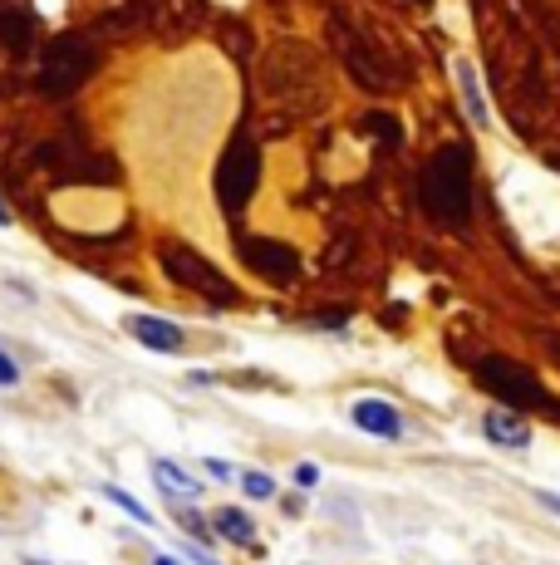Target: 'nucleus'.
Instances as JSON below:
<instances>
[{
    "instance_id": "f3484780",
    "label": "nucleus",
    "mask_w": 560,
    "mask_h": 565,
    "mask_svg": "<svg viewBox=\"0 0 560 565\" xmlns=\"http://www.w3.org/2000/svg\"><path fill=\"white\" fill-rule=\"evenodd\" d=\"M177 516H182V526H187V531H192V536H197V541H207V536H212V526H207V521H197L192 512H177Z\"/></svg>"
},
{
    "instance_id": "423d86ee",
    "label": "nucleus",
    "mask_w": 560,
    "mask_h": 565,
    "mask_svg": "<svg viewBox=\"0 0 560 565\" xmlns=\"http://www.w3.org/2000/svg\"><path fill=\"white\" fill-rule=\"evenodd\" d=\"M123 330L133 334L143 350H153V354H182V350H187V334H182V324L158 320V315H128Z\"/></svg>"
},
{
    "instance_id": "20e7f679",
    "label": "nucleus",
    "mask_w": 560,
    "mask_h": 565,
    "mask_svg": "<svg viewBox=\"0 0 560 565\" xmlns=\"http://www.w3.org/2000/svg\"><path fill=\"white\" fill-rule=\"evenodd\" d=\"M256 172H261V158H256L251 138H231V148H226L222 158V172H217V192L226 202V212H236V206H246L256 188Z\"/></svg>"
},
{
    "instance_id": "412c9836",
    "label": "nucleus",
    "mask_w": 560,
    "mask_h": 565,
    "mask_svg": "<svg viewBox=\"0 0 560 565\" xmlns=\"http://www.w3.org/2000/svg\"><path fill=\"white\" fill-rule=\"evenodd\" d=\"M0 226H10V212H6V202H0Z\"/></svg>"
},
{
    "instance_id": "9b49d317",
    "label": "nucleus",
    "mask_w": 560,
    "mask_h": 565,
    "mask_svg": "<svg viewBox=\"0 0 560 565\" xmlns=\"http://www.w3.org/2000/svg\"><path fill=\"white\" fill-rule=\"evenodd\" d=\"M212 531H217L222 541H231V546H251L256 541V521L246 512H236V507H222V512L212 516Z\"/></svg>"
},
{
    "instance_id": "6e6552de",
    "label": "nucleus",
    "mask_w": 560,
    "mask_h": 565,
    "mask_svg": "<svg viewBox=\"0 0 560 565\" xmlns=\"http://www.w3.org/2000/svg\"><path fill=\"white\" fill-rule=\"evenodd\" d=\"M482 433H487V443H497V448H526V443H531L526 418L521 413H511V408H487L482 413Z\"/></svg>"
},
{
    "instance_id": "2eb2a0df",
    "label": "nucleus",
    "mask_w": 560,
    "mask_h": 565,
    "mask_svg": "<svg viewBox=\"0 0 560 565\" xmlns=\"http://www.w3.org/2000/svg\"><path fill=\"white\" fill-rule=\"evenodd\" d=\"M315 482H320V467L315 462H295V487H300V492H310Z\"/></svg>"
},
{
    "instance_id": "1a4fd4ad",
    "label": "nucleus",
    "mask_w": 560,
    "mask_h": 565,
    "mask_svg": "<svg viewBox=\"0 0 560 565\" xmlns=\"http://www.w3.org/2000/svg\"><path fill=\"white\" fill-rule=\"evenodd\" d=\"M153 482H158V492L172 497V502H192V497L202 492V477H192L182 462H172V458H158L153 462Z\"/></svg>"
},
{
    "instance_id": "ddd939ff",
    "label": "nucleus",
    "mask_w": 560,
    "mask_h": 565,
    "mask_svg": "<svg viewBox=\"0 0 560 565\" xmlns=\"http://www.w3.org/2000/svg\"><path fill=\"white\" fill-rule=\"evenodd\" d=\"M241 492L251 497V502H266V497H276V482L266 472H241Z\"/></svg>"
},
{
    "instance_id": "dca6fc26",
    "label": "nucleus",
    "mask_w": 560,
    "mask_h": 565,
    "mask_svg": "<svg viewBox=\"0 0 560 565\" xmlns=\"http://www.w3.org/2000/svg\"><path fill=\"white\" fill-rule=\"evenodd\" d=\"M202 467H207V477H212V482H231V462H222V458H207V462H202Z\"/></svg>"
},
{
    "instance_id": "4468645a",
    "label": "nucleus",
    "mask_w": 560,
    "mask_h": 565,
    "mask_svg": "<svg viewBox=\"0 0 560 565\" xmlns=\"http://www.w3.org/2000/svg\"><path fill=\"white\" fill-rule=\"evenodd\" d=\"M15 384H20V364L0 350V388H15Z\"/></svg>"
},
{
    "instance_id": "aec40b11",
    "label": "nucleus",
    "mask_w": 560,
    "mask_h": 565,
    "mask_svg": "<svg viewBox=\"0 0 560 565\" xmlns=\"http://www.w3.org/2000/svg\"><path fill=\"white\" fill-rule=\"evenodd\" d=\"M153 565H182V561H172V556H153Z\"/></svg>"
},
{
    "instance_id": "6ab92c4d",
    "label": "nucleus",
    "mask_w": 560,
    "mask_h": 565,
    "mask_svg": "<svg viewBox=\"0 0 560 565\" xmlns=\"http://www.w3.org/2000/svg\"><path fill=\"white\" fill-rule=\"evenodd\" d=\"M187 561H192V565H222V561H212L202 546H187Z\"/></svg>"
},
{
    "instance_id": "f03ea898",
    "label": "nucleus",
    "mask_w": 560,
    "mask_h": 565,
    "mask_svg": "<svg viewBox=\"0 0 560 565\" xmlns=\"http://www.w3.org/2000/svg\"><path fill=\"white\" fill-rule=\"evenodd\" d=\"M477 384L487 388V394H497L502 404L516 408H546V388L536 384V374L526 364L506 360V354H487V360L477 364Z\"/></svg>"
},
{
    "instance_id": "f257e3e1",
    "label": "nucleus",
    "mask_w": 560,
    "mask_h": 565,
    "mask_svg": "<svg viewBox=\"0 0 560 565\" xmlns=\"http://www.w3.org/2000/svg\"><path fill=\"white\" fill-rule=\"evenodd\" d=\"M418 192H423L428 216L448 226H462L472 216V153L462 143H448L428 158L423 178H418Z\"/></svg>"
},
{
    "instance_id": "7ed1b4c3",
    "label": "nucleus",
    "mask_w": 560,
    "mask_h": 565,
    "mask_svg": "<svg viewBox=\"0 0 560 565\" xmlns=\"http://www.w3.org/2000/svg\"><path fill=\"white\" fill-rule=\"evenodd\" d=\"M158 260H163V270H168L172 280H177V286L202 290V296L217 300V306H226V300H236V290L217 276V266H212V260H197V256L187 252V246H163V252H158Z\"/></svg>"
},
{
    "instance_id": "0eeeda50",
    "label": "nucleus",
    "mask_w": 560,
    "mask_h": 565,
    "mask_svg": "<svg viewBox=\"0 0 560 565\" xmlns=\"http://www.w3.org/2000/svg\"><path fill=\"white\" fill-rule=\"evenodd\" d=\"M354 428L379 443H398L403 438V413L394 404H384V398H359V404H354Z\"/></svg>"
},
{
    "instance_id": "9d476101",
    "label": "nucleus",
    "mask_w": 560,
    "mask_h": 565,
    "mask_svg": "<svg viewBox=\"0 0 560 565\" xmlns=\"http://www.w3.org/2000/svg\"><path fill=\"white\" fill-rule=\"evenodd\" d=\"M452 79H457V89H462L467 118H472L477 128H487V124H492V108H487V94H482V84H477V70H472L467 60H457V64H452Z\"/></svg>"
},
{
    "instance_id": "4be33fe9",
    "label": "nucleus",
    "mask_w": 560,
    "mask_h": 565,
    "mask_svg": "<svg viewBox=\"0 0 560 565\" xmlns=\"http://www.w3.org/2000/svg\"><path fill=\"white\" fill-rule=\"evenodd\" d=\"M25 565H50V561H40V556H25Z\"/></svg>"
},
{
    "instance_id": "a211bd4d",
    "label": "nucleus",
    "mask_w": 560,
    "mask_h": 565,
    "mask_svg": "<svg viewBox=\"0 0 560 565\" xmlns=\"http://www.w3.org/2000/svg\"><path fill=\"white\" fill-rule=\"evenodd\" d=\"M536 502H541L546 512H556V516H560V492H536Z\"/></svg>"
},
{
    "instance_id": "39448f33",
    "label": "nucleus",
    "mask_w": 560,
    "mask_h": 565,
    "mask_svg": "<svg viewBox=\"0 0 560 565\" xmlns=\"http://www.w3.org/2000/svg\"><path fill=\"white\" fill-rule=\"evenodd\" d=\"M236 256H241L246 266L256 270V276L276 280V286H290V280H295V270H300V260H295L290 246L261 242V236H236Z\"/></svg>"
},
{
    "instance_id": "f8f14e48",
    "label": "nucleus",
    "mask_w": 560,
    "mask_h": 565,
    "mask_svg": "<svg viewBox=\"0 0 560 565\" xmlns=\"http://www.w3.org/2000/svg\"><path fill=\"white\" fill-rule=\"evenodd\" d=\"M99 492H104V497H109V502H114V507H118V512H123V516H133V521H138V526H153V512H148V507H143V502H138V497H133V492H123V487H114V482H104V487H99Z\"/></svg>"
}]
</instances>
